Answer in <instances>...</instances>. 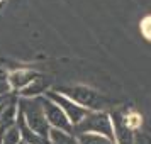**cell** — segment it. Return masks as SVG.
<instances>
[{"label": "cell", "instance_id": "4fadbf2b", "mask_svg": "<svg viewBox=\"0 0 151 144\" xmlns=\"http://www.w3.org/2000/svg\"><path fill=\"white\" fill-rule=\"evenodd\" d=\"M141 32H143V36L148 41H151V15L143 19V22H141Z\"/></svg>", "mask_w": 151, "mask_h": 144}, {"label": "cell", "instance_id": "8fae6325", "mask_svg": "<svg viewBox=\"0 0 151 144\" xmlns=\"http://www.w3.org/2000/svg\"><path fill=\"white\" fill-rule=\"evenodd\" d=\"M76 139H78V144H116L114 139L99 136V134H78Z\"/></svg>", "mask_w": 151, "mask_h": 144}, {"label": "cell", "instance_id": "3957f363", "mask_svg": "<svg viewBox=\"0 0 151 144\" xmlns=\"http://www.w3.org/2000/svg\"><path fill=\"white\" fill-rule=\"evenodd\" d=\"M56 92L63 93L70 100H73L80 107L90 110V112L104 110V107L109 103L105 97L100 95V92H95V90L87 88V87H63V88H58Z\"/></svg>", "mask_w": 151, "mask_h": 144}, {"label": "cell", "instance_id": "52a82bcc", "mask_svg": "<svg viewBox=\"0 0 151 144\" xmlns=\"http://www.w3.org/2000/svg\"><path fill=\"white\" fill-rule=\"evenodd\" d=\"M37 78V73L32 71V69H15L10 75H7V82L10 90H15V92H21L27 87L29 83H32Z\"/></svg>", "mask_w": 151, "mask_h": 144}, {"label": "cell", "instance_id": "7a4b0ae2", "mask_svg": "<svg viewBox=\"0 0 151 144\" xmlns=\"http://www.w3.org/2000/svg\"><path fill=\"white\" fill-rule=\"evenodd\" d=\"M73 134H99L114 139V127H112V119L105 110H95L88 112L83 117L80 124H76L73 127Z\"/></svg>", "mask_w": 151, "mask_h": 144}, {"label": "cell", "instance_id": "277c9868", "mask_svg": "<svg viewBox=\"0 0 151 144\" xmlns=\"http://www.w3.org/2000/svg\"><path fill=\"white\" fill-rule=\"evenodd\" d=\"M46 97L48 98H51L53 102L60 107V109L66 114V117H68V120L71 122V125L75 127L76 124H80L83 120V117L88 114L90 110L83 109V107H80L78 103H75L73 100H70L68 97H65L63 93H60V92H53V90H48L46 92Z\"/></svg>", "mask_w": 151, "mask_h": 144}, {"label": "cell", "instance_id": "9c48e42d", "mask_svg": "<svg viewBox=\"0 0 151 144\" xmlns=\"http://www.w3.org/2000/svg\"><path fill=\"white\" fill-rule=\"evenodd\" d=\"M48 87L49 85H48V82H46V78H42V76L37 75V78H36L34 82L29 83L26 88L19 92V95H21L22 98H36V97H42V95H46Z\"/></svg>", "mask_w": 151, "mask_h": 144}, {"label": "cell", "instance_id": "8992f818", "mask_svg": "<svg viewBox=\"0 0 151 144\" xmlns=\"http://www.w3.org/2000/svg\"><path fill=\"white\" fill-rule=\"evenodd\" d=\"M112 127H114V141L116 144H132V129H131L122 114H112Z\"/></svg>", "mask_w": 151, "mask_h": 144}, {"label": "cell", "instance_id": "30bf717a", "mask_svg": "<svg viewBox=\"0 0 151 144\" xmlns=\"http://www.w3.org/2000/svg\"><path fill=\"white\" fill-rule=\"evenodd\" d=\"M49 144H78V139L71 132L51 129L49 130Z\"/></svg>", "mask_w": 151, "mask_h": 144}, {"label": "cell", "instance_id": "9a60e30c", "mask_svg": "<svg viewBox=\"0 0 151 144\" xmlns=\"http://www.w3.org/2000/svg\"><path fill=\"white\" fill-rule=\"evenodd\" d=\"M5 98H7V97H5ZM2 107H4V102L0 103V112H2Z\"/></svg>", "mask_w": 151, "mask_h": 144}, {"label": "cell", "instance_id": "ba28073f", "mask_svg": "<svg viewBox=\"0 0 151 144\" xmlns=\"http://www.w3.org/2000/svg\"><path fill=\"white\" fill-rule=\"evenodd\" d=\"M17 127H19V132H21V139L26 144H49V137H42L32 129H29L19 114H17Z\"/></svg>", "mask_w": 151, "mask_h": 144}, {"label": "cell", "instance_id": "7c38bea8", "mask_svg": "<svg viewBox=\"0 0 151 144\" xmlns=\"http://www.w3.org/2000/svg\"><path fill=\"white\" fill-rule=\"evenodd\" d=\"M22 139H21V132H19V127L15 124L14 127L7 129L2 136H0V144H19Z\"/></svg>", "mask_w": 151, "mask_h": 144}, {"label": "cell", "instance_id": "5b68a950", "mask_svg": "<svg viewBox=\"0 0 151 144\" xmlns=\"http://www.w3.org/2000/svg\"><path fill=\"white\" fill-rule=\"evenodd\" d=\"M41 103H42V109H44V114H46V120H48L51 129H60V130L71 132V134H73V125H71V122L68 120L66 114H65L51 98H48L46 95H42Z\"/></svg>", "mask_w": 151, "mask_h": 144}, {"label": "cell", "instance_id": "6da1fadb", "mask_svg": "<svg viewBox=\"0 0 151 144\" xmlns=\"http://www.w3.org/2000/svg\"><path fill=\"white\" fill-rule=\"evenodd\" d=\"M17 109H19V115L22 117V120L26 122L29 129H32L42 137H49L51 127L46 120L41 97H36V98H22L21 97L17 100Z\"/></svg>", "mask_w": 151, "mask_h": 144}, {"label": "cell", "instance_id": "e0dca14e", "mask_svg": "<svg viewBox=\"0 0 151 144\" xmlns=\"http://www.w3.org/2000/svg\"><path fill=\"white\" fill-rule=\"evenodd\" d=\"M19 144H26V143H24V141H21V143H19Z\"/></svg>", "mask_w": 151, "mask_h": 144}, {"label": "cell", "instance_id": "5bb4252c", "mask_svg": "<svg viewBox=\"0 0 151 144\" xmlns=\"http://www.w3.org/2000/svg\"><path fill=\"white\" fill-rule=\"evenodd\" d=\"M10 87H9V82H7V76H0V98L10 95Z\"/></svg>", "mask_w": 151, "mask_h": 144}, {"label": "cell", "instance_id": "2e32d148", "mask_svg": "<svg viewBox=\"0 0 151 144\" xmlns=\"http://www.w3.org/2000/svg\"><path fill=\"white\" fill-rule=\"evenodd\" d=\"M9 97V95H7ZM4 100H5V97H4V98H0V103H2V102H4Z\"/></svg>", "mask_w": 151, "mask_h": 144}]
</instances>
